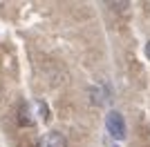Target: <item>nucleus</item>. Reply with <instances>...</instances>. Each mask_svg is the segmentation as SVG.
<instances>
[{
    "mask_svg": "<svg viewBox=\"0 0 150 147\" xmlns=\"http://www.w3.org/2000/svg\"><path fill=\"white\" fill-rule=\"evenodd\" d=\"M146 56L150 58V40H148V45H146Z\"/></svg>",
    "mask_w": 150,
    "mask_h": 147,
    "instance_id": "obj_3",
    "label": "nucleus"
},
{
    "mask_svg": "<svg viewBox=\"0 0 150 147\" xmlns=\"http://www.w3.org/2000/svg\"><path fill=\"white\" fill-rule=\"evenodd\" d=\"M43 147H67V141L61 132H50L43 141Z\"/></svg>",
    "mask_w": 150,
    "mask_h": 147,
    "instance_id": "obj_2",
    "label": "nucleus"
},
{
    "mask_svg": "<svg viewBox=\"0 0 150 147\" xmlns=\"http://www.w3.org/2000/svg\"><path fill=\"white\" fill-rule=\"evenodd\" d=\"M105 127H108V132H110L112 138H117V141H123L125 138V120H123V116H121L119 111H110V114H108Z\"/></svg>",
    "mask_w": 150,
    "mask_h": 147,
    "instance_id": "obj_1",
    "label": "nucleus"
}]
</instances>
